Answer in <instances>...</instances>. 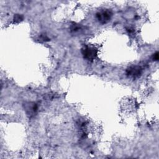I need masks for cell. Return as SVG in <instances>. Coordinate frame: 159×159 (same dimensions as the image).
<instances>
[{"label":"cell","instance_id":"1","mask_svg":"<svg viewBox=\"0 0 159 159\" xmlns=\"http://www.w3.org/2000/svg\"><path fill=\"white\" fill-rule=\"evenodd\" d=\"M97 49L89 46H85L81 49V53L84 58L88 60H94L97 56Z\"/></svg>","mask_w":159,"mask_h":159},{"label":"cell","instance_id":"2","mask_svg":"<svg viewBox=\"0 0 159 159\" xmlns=\"http://www.w3.org/2000/svg\"><path fill=\"white\" fill-rule=\"evenodd\" d=\"M143 72V68L139 65L130 66L126 70V75L130 78L134 79L139 78Z\"/></svg>","mask_w":159,"mask_h":159},{"label":"cell","instance_id":"3","mask_svg":"<svg viewBox=\"0 0 159 159\" xmlns=\"http://www.w3.org/2000/svg\"><path fill=\"white\" fill-rule=\"evenodd\" d=\"M96 16L99 22L102 24H105L110 20L112 16V13L111 12V11L106 10L98 12Z\"/></svg>","mask_w":159,"mask_h":159},{"label":"cell","instance_id":"4","mask_svg":"<svg viewBox=\"0 0 159 159\" xmlns=\"http://www.w3.org/2000/svg\"><path fill=\"white\" fill-rule=\"evenodd\" d=\"M25 110L28 115L31 116V115H33L35 113H36V112L38 110V106L36 103L30 102L25 105Z\"/></svg>","mask_w":159,"mask_h":159},{"label":"cell","instance_id":"5","mask_svg":"<svg viewBox=\"0 0 159 159\" xmlns=\"http://www.w3.org/2000/svg\"><path fill=\"white\" fill-rule=\"evenodd\" d=\"M22 19H23V16L21 14H16L14 16V20L15 22H19L22 20Z\"/></svg>","mask_w":159,"mask_h":159},{"label":"cell","instance_id":"6","mask_svg":"<svg viewBox=\"0 0 159 159\" xmlns=\"http://www.w3.org/2000/svg\"><path fill=\"white\" fill-rule=\"evenodd\" d=\"M153 60L154 61H157L158 60V53L156 52L155 53L153 54Z\"/></svg>","mask_w":159,"mask_h":159}]
</instances>
